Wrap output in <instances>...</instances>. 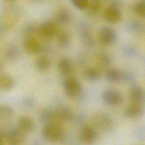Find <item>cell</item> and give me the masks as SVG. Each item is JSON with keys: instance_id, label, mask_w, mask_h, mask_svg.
Here are the masks:
<instances>
[{"instance_id": "6da1fadb", "label": "cell", "mask_w": 145, "mask_h": 145, "mask_svg": "<svg viewBox=\"0 0 145 145\" xmlns=\"http://www.w3.org/2000/svg\"><path fill=\"white\" fill-rule=\"evenodd\" d=\"M64 131L62 126L56 122H48L42 130L44 138L50 142H57L63 137Z\"/></svg>"}, {"instance_id": "7a4b0ae2", "label": "cell", "mask_w": 145, "mask_h": 145, "mask_svg": "<svg viewBox=\"0 0 145 145\" xmlns=\"http://www.w3.org/2000/svg\"><path fill=\"white\" fill-rule=\"evenodd\" d=\"M62 86L66 94L72 98L78 96L82 90L81 83L75 78H69L65 80Z\"/></svg>"}, {"instance_id": "3957f363", "label": "cell", "mask_w": 145, "mask_h": 145, "mask_svg": "<svg viewBox=\"0 0 145 145\" xmlns=\"http://www.w3.org/2000/svg\"><path fill=\"white\" fill-rule=\"evenodd\" d=\"M102 98L106 104L113 106L120 105L123 100L122 93L115 89L104 90L102 94Z\"/></svg>"}, {"instance_id": "277c9868", "label": "cell", "mask_w": 145, "mask_h": 145, "mask_svg": "<svg viewBox=\"0 0 145 145\" xmlns=\"http://www.w3.org/2000/svg\"><path fill=\"white\" fill-rule=\"evenodd\" d=\"M103 16L109 23L116 24L120 21L122 18V11L118 6L111 4L105 8Z\"/></svg>"}, {"instance_id": "5b68a950", "label": "cell", "mask_w": 145, "mask_h": 145, "mask_svg": "<svg viewBox=\"0 0 145 145\" xmlns=\"http://www.w3.org/2000/svg\"><path fill=\"white\" fill-rule=\"evenodd\" d=\"M24 134L17 127L12 128L5 133V139L10 145H21L25 140Z\"/></svg>"}, {"instance_id": "8992f818", "label": "cell", "mask_w": 145, "mask_h": 145, "mask_svg": "<svg viewBox=\"0 0 145 145\" xmlns=\"http://www.w3.org/2000/svg\"><path fill=\"white\" fill-rule=\"evenodd\" d=\"M95 125L100 129L106 131L113 127V121L106 113L99 112L96 113L92 118Z\"/></svg>"}, {"instance_id": "52a82bcc", "label": "cell", "mask_w": 145, "mask_h": 145, "mask_svg": "<svg viewBox=\"0 0 145 145\" xmlns=\"http://www.w3.org/2000/svg\"><path fill=\"white\" fill-rule=\"evenodd\" d=\"M57 32L56 25L52 22L46 21L37 27L36 33L43 38L50 39L57 33Z\"/></svg>"}, {"instance_id": "ba28073f", "label": "cell", "mask_w": 145, "mask_h": 145, "mask_svg": "<svg viewBox=\"0 0 145 145\" xmlns=\"http://www.w3.org/2000/svg\"><path fill=\"white\" fill-rule=\"evenodd\" d=\"M23 46L24 50L30 54L39 53L42 48L40 42L32 36H26L24 39Z\"/></svg>"}, {"instance_id": "9c48e42d", "label": "cell", "mask_w": 145, "mask_h": 145, "mask_svg": "<svg viewBox=\"0 0 145 145\" xmlns=\"http://www.w3.org/2000/svg\"><path fill=\"white\" fill-rule=\"evenodd\" d=\"M79 138L82 142L85 144H92L97 137V133L95 130L89 126H83L79 131Z\"/></svg>"}, {"instance_id": "30bf717a", "label": "cell", "mask_w": 145, "mask_h": 145, "mask_svg": "<svg viewBox=\"0 0 145 145\" xmlns=\"http://www.w3.org/2000/svg\"><path fill=\"white\" fill-rule=\"evenodd\" d=\"M16 126L17 128L24 134L32 132L35 128L33 121L27 116H20L16 121Z\"/></svg>"}, {"instance_id": "8fae6325", "label": "cell", "mask_w": 145, "mask_h": 145, "mask_svg": "<svg viewBox=\"0 0 145 145\" xmlns=\"http://www.w3.org/2000/svg\"><path fill=\"white\" fill-rule=\"evenodd\" d=\"M116 38L117 35L114 30L108 27L101 28L99 33V40L105 45H108L114 42Z\"/></svg>"}, {"instance_id": "7c38bea8", "label": "cell", "mask_w": 145, "mask_h": 145, "mask_svg": "<svg viewBox=\"0 0 145 145\" xmlns=\"http://www.w3.org/2000/svg\"><path fill=\"white\" fill-rule=\"evenodd\" d=\"M143 110L142 104L131 103L125 108L124 114L127 118H136L143 114Z\"/></svg>"}, {"instance_id": "4fadbf2b", "label": "cell", "mask_w": 145, "mask_h": 145, "mask_svg": "<svg viewBox=\"0 0 145 145\" xmlns=\"http://www.w3.org/2000/svg\"><path fill=\"white\" fill-rule=\"evenodd\" d=\"M129 97L131 103L143 104L144 100V91L139 86L134 84L130 88Z\"/></svg>"}, {"instance_id": "5bb4252c", "label": "cell", "mask_w": 145, "mask_h": 145, "mask_svg": "<svg viewBox=\"0 0 145 145\" xmlns=\"http://www.w3.org/2000/svg\"><path fill=\"white\" fill-rule=\"evenodd\" d=\"M15 82L14 78L10 74L5 72L0 73V90L9 91L12 89Z\"/></svg>"}, {"instance_id": "9a60e30c", "label": "cell", "mask_w": 145, "mask_h": 145, "mask_svg": "<svg viewBox=\"0 0 145 145\" xmlns=\"http://www.w3.org/2000/svg\"><path fill=\"white\" fill-rule=\"evenodd\" d=\"M54 116L56 119L65 122L71 121L74 118L72 110L67 106L59 108L55 112Z\"/></svg>"}, {"instance_id": "2e32d148", "label": "cell", "mask_w": 145, "mask_h": 145, "mask_svg": "<svg viewBox=\"0 0 145 145\" xmlns=\"http://www.w3.org/2000/svg\"><path fill=\"white\" fill-rule=\"evenodd\" d=\"M57 67L61 74L67 75L70 74L72 70V63L70 58L63 57L58 61Z\"/></svg>"}, {"instance_id": "e0dca14e", "label": "cell", "mask_w": 145, "mask_h": 145, "mask_svg": "<svg viewBox=\"0 0 145 145\" xmlns=\"http://www.w3.org/2000/svg\"><path fill=\"white\" fill-rule=\"evenodd\" d=\"M105 78L109 83H118L123 79V73L117 69H109L106 71Z\"/></svg>"}, {"instance_id": "ac0fdd59", "label": "cell", "mask_w": 145, "mask_h": 145, "mask_svg": "<svg viewBox=\"0 0 145 145\" xmlns=\"http://www.w3.org/2000/svg\"><path fill=\"white\" fill-rule=\"evenodd\" d=\"M57 42L61 48H68L71 43V39L69 34L65 31H57Z\"/></svg>"}, {"instance_id": "d6986e66", "label": "cell", "mask_w": 145, "mask_h": 145, "mask_svg": "<svg viewBox=\"0 0 145 145\" xmlns=\"http://www.w3.org/2000/svg\"><path fill=\"white\" fill-rule=\"evenodd\" d=\"M35 66L38 71L41 72H44L50 69L51 62L48 57L45 56H41L36 61Z\"/></svg>"}, {"instance_id": "ffe728a7", "label": "cell", "mask_w": 145, "mask_h": 145, "mask_svg": "<svg viewBox=\"0 0 145 145\" xmlns=\"http://www.w3.org/2000/svg\"><path fill=\"white\" fill-rule=\"evenodd\" d=\"M20 51L18 46L15 45H10L8 46L5 52V57L10 61H15L19 56Z\"/></svg>"}, {"instance_id": "44dd1931", "label": "cell", "mask_w": 145, "mask_h": 145, "mask_svg": "<svg viewBox=\"0 0 145 145\" xmlns=\"http://www.w3.org/2000/svg\"><path fill=\"white\" fill-rule=\"evenodd\" d=\"M84 75L85 78L89 82H96L98 80L101 76L100 71L94 67H89L86 69Z\"/></svg>"}, {"instance_id": "7402d4cb", "label": "cell", "mask_w": 145, "mask_h": 145, "mask_svg": "<svg viewBox=\"0 0 145 145\" xmlns=\"http://www.w3.org/2000/svg\"><path fill=\"white\" fill-rule=\"evenodd\" d=\"M14 114V111L11 108L7 105H0V120L5 121L10 120Z\"/></svg>"}, {"instance_id": "603a6c76", "label": "cell", "mask_w": 145, "mask_h": 145, "mask_svg": "<svg viewBox=\"0 0 145 145\" xmlns=\"http://www.w3.org/2000/svg\"><path fill=\"white\" fill-rule=\"evenodd\" d=\"M71 14L66 8L61 9L57 13L56 19L61 24H67L71 20Z\"/></svg>"}, {"instance_id": "cb8c5ba5", "label": "cell", "mask_w": 145, "mask_h": 145, "mask_svg": "<svg viewBox=\"0 0 145 145\" xmlns=\"http://www.w3.org/2000/svg\"><path fill=\"white\" fill-rule=\"evenodd\" d=\"M132 10L137 15L145 17V0H140L134 3L131 6Z\"/></svg>"}, {"instance_id": "d4e9b609", "label": "cell", "mask_w": 145, "mask_h": 145, "mask_svg": "<svg viewBox=\"0 0 145 145\" xmlns=\"http://www.w3.org/2000/svg\"><path fill=\"white\" fill-rule=\"evenodd\" d=\"M110 57L106 53H101L98 57V62L99 65L103 68L108 67L111 63Z\"/></svg>"}, {"instance_id": "484cf974", "label": "cell", "mask_w": 145, "mask_h": 145, "mask_svg": "<svg viewBox=\"0 0 145 145\" xmlns=\"http://www.w3.org/2000/svg\"><path fill=\"white\" fill-rule=\"evenodd\" d=\"M128 29L134 32H140L144 29V25L142 23L138 20H133L127 25Z\"/></svg>"}, {"instance_id": "4316f807", "label": "cell", "mask_w": 145, "mask_h": 145, "mask_svg": "<svg viewBox=\"0 0 145 145\" xmlns=\"http://www.w3.org/2000/svg\"><path fill=\"white\" fill-rule=\"evenodd\" d=\"M73 6L79 10H85L89 5L88 0H71Z\"/></svg>"}, {"instance_id": "83f0119b", "label": "cell", "mask_w": 145, "mask_h": 145, "mask_svg": "<svg viewBox=\"0 0 145 145\" xmlns=\"http://www.w3.org/2000/svg\"><path fill=\"white\" fill-rule=\"evenodd\" d=\"M88 7H89V12L91 14H95L98 12V11L100 9L101 2L92 1L91 3L88 5Z\"/></svg>"}, {"instance_id": "f1b7e54d", "label": "cell", "mask_w": 145, "mask_h": 145, "mask_svg": "<svg viewBox=\"0 0 145 145\" xmlns=\"http://www.w3.org/2000/svg\"><path fill=\"white\" fill-rule=\"evenodd\" d=\"M37 27L33 24H28L26 25L23 29V32L24 34L26 35L27 36H31V35L36 32Z\"/></svg>"}, {"instance_id": "f546056e", "label": "cell", "mask_w": 145, "mask_h": 145, "mask_svg": "<svg viewBox=\"0 0 145 145\" xmlns=\"http://www.w3.org/2000/svg\"><path fill=\"white\" fill-rule=\"evenodd\" d=\"M124 53L126 54V56H133L136 54V51L134 48L131 46H127L126 48H125Z\"/></svg>"}, {"instance_id": "4dcf8cb0", "label": "cell", "mask_w": 145, "mask_h": 145, "mask_svg": "<svg viewBox=\"0 0 145 145\" xmlns=\"http://www.w3.org/2000/svg\"><path fill=\"white\" fill-rule=\"evenodd\" d=\"M5 133L0 131V145H3V139H5Z\"/></svg>"}, {"instance_id": "1f68e13d", "label": "cell", "mask_w": 145, "mask_h": 145, "mask_svg": "<svg viewBox=\"0 0 145 145\" xmlns=\"http://www.w3.org/2000/svg\"><path fill=\"white\" fill-rule=\"evenodd\" d=\"M2 65L0 63V72L1 71V70H2Z\"/></svg>"}, {"instance_id": "d6a6232c", "label": "cell", "mask_w": 145, "mask_h": 145, "mask_svg": "<svg viewBox=\"0 0 145 145\" xmlns=\"http://www.w3.org/2000/svg\"><path fill=\"white\" fill-rule=\"evenodd\" d=\"M92 1H97V2H101L102 0H92Z\"/></svg>"}, {"instance_id": "836d02e7", "label": "cell", "mask_w": 145, "mask_h": 145, "mask_svg": "<svg viewBox=\"0 0 145 145\" xmlns=\"http://www.w3.org/2000/svg\"><path fill=\"white\" fill-rule=\"evenodd\" d=\"M30 1H33V2H37V1H39V0H30Z\"/></svg>"}, {"instance_id": "e575fe53", "label": "cell", "mask_w": 145, "mask_h": 145, "mask_svg": "<svg viewBox=\"0 0 145 145\" xmlns=\"http://www.w3.org/2000/svg\"><path fill=\"white\" fill-rule=\"evenodd\" d=\"M6 1H13L14 0H6Z\"/></svg>"}]
</instances>
